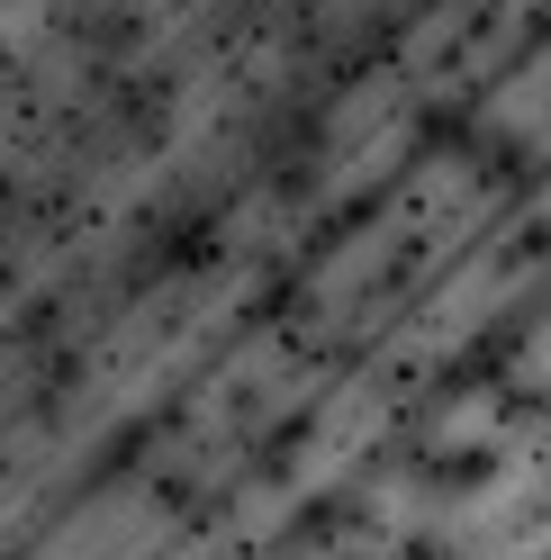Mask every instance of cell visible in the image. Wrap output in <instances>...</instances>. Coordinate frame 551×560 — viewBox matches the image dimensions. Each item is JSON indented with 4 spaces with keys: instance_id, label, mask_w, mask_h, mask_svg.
I'll return each mask as SVG.
<instances>
[{
    "instance_id": "2",
    "label": "cell",
    "mask_w": 551,
    "mask_h": 560,
    "mask_svg": "<svg viewBox=\"0 0 551 560\" xmlns=\"http://www.w3.org/2000/svg\"><path fill=\"white\" fill-rule=\"evenodd\" d=\"M425 145H453V154H470L479 136H470V109H425Z\"/></svg>"
},
{
    "instance_id": "1",
    "label": "cell",
    "mask_w": 551,
    "mask_h": 560,
    "mask_svg": "<svg viewBox=\"0 0 551 560\" xmlns=\"http://www.w3.org/2000/svg\"><path fill=\"white\" fill-rule=\"evenodd\" d=\"M218 244H226V235H218V218L199 208V218H181V226H172V235L154 244V254H163V271H199V262L218 254Z\"/></svg>"
}]
</instances>
